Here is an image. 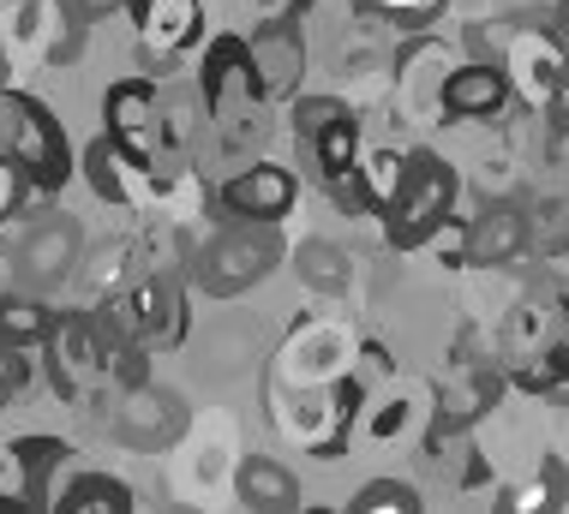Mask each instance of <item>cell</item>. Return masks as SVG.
Instances as JSON below:
<instances>
[{"instance_id":"18","label":"cell","mask_w":569,"mask_h":514,"mask_svg":"<svg viewBox=\"0 0 569 514\" xmlns=\"http://www.w3.org/2000/svg\"><path fill=\"white\" fill-rule=\"evenodd\" d=\"M132 275H144V270H138V240H132V233H114V240H102L90 258H79L72 282H79L90 300H109L114 288L132 282Z\"/></svg>"},{"instance_id":"26","label":"cell","mask_w":569,"mask_h":514,"mask_svg":"<svg viewBox=\"0 0 569 514\" xmlns=\"http://www.w3.org/2000/svg\"><path fill=\"white\" fill-rule=\"evenodd\" d=\"M295 270H300V275H306V282H312V288L336 293V288L348 282V252H342V245H330V240H312V245H300Z\"/></svg>"},{"instance_id":"20","label":"cell","mask_w":569,"mask_h":514,"mask_svg":"<svg viewBox=\"0 0 569 514\" xmlns=\"http://www.w3.org/2000/svg\"><path fill=\"white\" fill-rule=\"evenodd\" d=\"M306 150H312V168L325 174V185L348 180V174H353V162H360V120H353V114L325 120V127L306 138Z\"/></svg>"},{"instance_id":"34","label":"cell","mask_w":569,"mask_h":514,"mask_svg":"<svg viewBox=\"0 0 569 514\" xmlns=\"http://www.w3.org/2000/svg\"><path fill=\"white\" fill-rule=\"evenodd\" d=\"M546 162L558 168V174H569V120H551L546 127Z\"/></svg>"},{"instance_id":"3","label":"cell","mask_w":569,"mask_h":514,"mask_svg":"<svg viewBox=\"0 0 569 514\" xmlns=\"http://www.w3.org/2000/svg\"><path fill=\"white\" fill-rule=\"evenodd\" d=\"M97 318L109 323L132 347H180L187 341V300H180V275H132L109 300H97Z\"/></svg>"},{"instance_id":"6","label":"cell","mask_w":569,"mask_h":514,"mask_svg":"<svg viewBox=\"0 0 569 514\" xmlns=\"http://www.w3.org/2000/svg\"><path fill=\"white\" fill-rule=\"evenodd\" d=\"M7 155L24 168L30 192L54 198L60 185L72 180V144H67V127H60V114L42 97H30V90H12L7 84Z\"/></svg>"},{"instance_id":"29","label":"cell","mask_w":569,"mask_h":514,"mask_svg":"<svg viewBox=\"0 0 569 514\" xmlns=\"http://www.w3.org/2000/svg\"><path fill=\"white\" fill-rule=\"evenodd\" d=\"M426 245L443 258V270H468V222H456V210L426 233Z\"/></svg>"},{"instance_id":"11","label":"cell","mask_w":569,"mask_h":514,"mask_svg":"<svg viewBox=\"0 0 569 514\" xmlns=\"http://www.w3.org/2000/svg\"><path fill=\"white\" fill-rule=\"evenodd\" d=\"M132 12H138V60L150 72L174 67L198 42V30H204V7L198 0H132Z\"/></svg>"},{"instance_id":"17","label":"cell","mask_w":569,"mask_h":514,"mask_svg":"<svg viewBox=\"0 0 569 514\" xmlns=\"http://www.w3.org/2000/svg\"><path fill=\"white\" fill-rule=\"evenodd\" d=\"M7 461L19 466V478H24V485H19L24 503L42 508V503H49V478L72 461V443L67 437H12L7 443Z\"/></svg>"},{"instance_id":"21","label":"cell","mask_w":569,"mask_h":514,"mask_svg":"<svg viewBox=\"0 0 569 514\" xmlns=\"http://www.w3.org/2000/svg\"><path fill=\"white\" fill-rule=\"evenodd\" d=\"M49 330H54V311L42 293H24V288L0 293V341L7 347H42Z\"/></svg>"},{"instance_id":"33","label":"cell","mask_w":569,"mask_h":514,"mask_svg":"<svg viewBox=\"0 0 569 514\" xmlns=\"http://www.w3.org/2000/svg\"><path fill=\"white\" fill-rule=\"evenodd\" d=\"M120 7H132V0H60V12H67V24H79V30L102 24V19H114Z\"/></svg>"},{"instance_id":"4","label":"cell","mask_w":569,"mask_h":514,"mask_svg":"<svg viewBox=\"0 0 569 514\" xmlns=\"http://www.w3.org/2000/svg\"><path fill=\"white\" fill-rule=\"evenodd\" d=\"M456 192H461V174L443 162V155L408 150L402 192L390 198V210H383V240H390V252H420L426 233L456 210Z\"/></svg>"},{"instance_id":"15","label":"cell","mask_w":569,"mask_h":514,"mask_svg":"<svg viewBox=\"0 0 569 514\" xmlns=\"http://www.w3.org/2000/svg\"><path fill=\"white\" fill-rule=\"evenodd\" d=\"M234 97H258L252 84V67H246V42L240 37H217L198 60V102H204V114L228 127V114H234ZM264 102V97H258Z\"/></svg>"},{"instance_id":"7","label":"cell","mask_w":569,"mask_h":514,"mask_svg":"<svg viewBox=\"0 0 569 514\" xmlns=\"http://www.w3.org/2000/svg\"><path fill=\"white\" fill-rule=\"evenodd\" d=\"M498 30V67L510 78V90H521V102L546 108V97L558 90V78L569 67V42L558 37V24H491Z\"/></svg>"},{"instance_id":"38","label":"cell","mask_w":569,"mask_h":514,"mask_svg":"<svg viewBox=\"0 0 569 514\" xmlns=\"http://www.w3.org/2000/svg\"><path fill=\"white\" fill-rule=\"evenodd\" d=\"M7 12H12V0H0V19H7Z\"/></svg>"},{"instance_id":"5","label":"cell","mask_w":569,"mask_h":514,"mask_svg":"<svg viewBox=\"0 0 569 514\" xmlns=\"http://www.w3.org/2000/svg\"><path fill=\"white\" fill-rule=\"evenodd\" d=\"M282 263V240H276V222H234L204 252L192 258V282L210 293V300H240L246 288H258L264 275Z\"/></svg>"},{"instance_id":"30","label":"cell","mask_w":569,"mask_h":514,"mask_svg":"<svg viewBox=\"0 0 569 514\" xmlns=\"http://www.w3.org/2000/svg\"><path fill=\"white\" fill-rule=\"evenodd\" d=\"M24 198H30V180H24V168L12 162L7 150H0V228H7L12 215L24 210Z\"/></svg>"},{"instance_id":"23","label":"cell","mask_w":569,"mask_h":514,"mask_svg":"<svg viewBox=\"0 0 569 514\" xmlns=\"http://www.w3.org/2000/svg\"><path fill=\"white\" fill-rule=\"evenodd\" d=\"M402 174H408V155L402 150H372L353 162V185H360V210L366 215H383L390 198L402 192Z\"/></svg>"},{"instance_id":"36","label":"cell","mask_w":569,"mask_h":514,"mask_svg":"<svg viewBox=\"0 0 569 514\" xmlns=\"http://www.w3.org/2000/svg\"><path fill=\"white\" fill-rule=\"evenodd\" d=\"M551 24H558V37L569 42V0H558V12H551Z\"/></svg>"},{"instance_id":"1","label":"cell","mask_w":569,"mask_h":514,"mask_svg":"<svg viewBox=\"0 0 569 514\" xmlns=\"http://www.w3.org/2000/svg\"><path fill=\"white\" fill-rule=\"evenodd\" d=\"M102 132H109L132 162H144L150 174H174L168 162L187 144L174 108H168V97L150 78H120V84L102 90Z\"/></svg>"},{"instance_id":"35","label":"cell","mask_w":569,"mask_h":514,"mask_svg":"<svg viewBox=\"0 0 569 514\" xmlns=\"http://www.w3.org/2000/svg\"><path fill=\"white\" fill-rule=\"evenodd\" d=\"M546 114H551V120H569V67H563V78H558V90L546 97Z\"/></svg>"},{"instance_id":"28","label":"cell","mask_w":569,"mask_h":514,"mask_svg":"<svg viewBox=\"0 0 569 514\" xmlns=\"http://www.w3.org/2000/svg\"><path fill=\"white\" fill-rule=\"evenodd\" d=\"M353 514H413L420 508V491L402 485V478H372V485L353 491Z\"/></svg>"},{"instance_id":"24","label":"cell","mask_w":569,"mask_h":514,"mask_svg":"<svg viewBox=\"0 0 569 514\" xmlns=\"http://www.w3.org/2000/svg\"><path fill=\"white\" fill-rule=\"evenodd\" d=\"M528 233H533V252H546V258L569 252V185L546 192L540 204L528 210Z\"/></svg>"},{"instance_id":"10","label":"cell","mask_w":569,"mask_h":514,"mask_svg":"<svg viewBox=\"0 0 569 514\" xmlns=\"http://www.w3.org/2000/svg\"><path fill=\"white\" fill-rule=\"evenodd\" d=\"M109 431L127 449H168L187 431V401L168 395L157 383H138V389H120L109 401Z\"/></svg>"},{"instance_id":"8","label":"cell","mask_w":569,"mask_h":514,"mask_svg":"<svg viewBox=\"0 0 569 514\" xmlns=\"http://www.w3.org/2000/svg\"><path fill=\"white\" fill-rule=\"evenodd\" d=\"M79 258H84L79 222H72V215H42V222L19 240V252H12V275H19L24 293H54V288L72 282Z\"/></svg>"},{"instance_id":"22","label":"cell","mask_w":569,"mask_h":514,"mask_svg":"<svg viewBox=\"0 0 569 514\" xmlns=\"http://www.w3.org/2000/svg\"><path fill=\"white\" fill-rule=\"evenodd\" d=\"M60 514H127L132 508V491L120 485L114 473H72L67 491L54 496Z\"/></svg>"},{"instance_id":"37","label":"cell","mask_w":569,"mask_h":514,"mask_svg":"<svg viewBox=\"0 0 569 514\" xmlns=\"http://www.w3.org/2000/svg\"><path fill=\"white\" fill-rule=\"evenodd\" d=\"M7 120L12 114H7V90H0V144H7Z\"/></svg>"},{"instance_id":"9","label":"cell","mask_w":569,"mask_h":514,"mask_svg":"<svg viewBox=\"0 0 569 514\" xmlns=\"http://www.w3.org/2000/svg\"><path fill=\"white\" fill-rule=\"evenodd\" d=\"M246 67H252V84L264 102H295L300 78H306V37L300 19L282 12V19H264L246 37Z\"/></svg>"},{"instance_id":"13","label":"cell","mask_w":569,"mask_h":514,"mask_svg":"<svg viewBox=\"0 0 569 514\" xmlns=\"http://www.w3.org/2000/svg\"><path fill=\"white\" fill-rule=\"evenodd\" d=\"M84 185L102 198V204H114V210H144V204H157L162 174H150L144 162H132V155L102 132L97 144L84 150Z\"/></svg>"},{"instance_id":"19","label":"cell","mask_w":569,"mask_h":514,"mask_svg":"<svg viewBox=\"0 0 569 514\" xmlns=\"http://www.w3.org/2000/svg\"><path fill=\"white\" fill-rule=\"evenodd\" d=\"M234 491H240V503L246 508H300V478L288 473L282 461H270V455H246L240 461V473H234Z\"/></svg>"},{"instance_id":"16","label":"cell","mask_w":569,"mask_h":514,"mask_svg":"<svg viewBox=\"0 0 569 514\" xmlns=\"http://www.w3.org/2000/svg\"><path fill=\"white\" fill-rule=\"evenodd\" d=\"M533 252V233H528V210L521 204H486L468 222V263H516Z\"/></svg>"},{"instance_id":"12","label":"cell","mask_w":569,"mask_h":514,"mask_svg":"<svg viewBox=\"0 0 569 514\" xmlns=\"http://www.w3.org/2000/svg\"><path fill=\"white\" fill-rule=\"evenodd\" d=\"M295 198H300L295 168L252 162V168H240V174L222 185L217 204H222V215H234V222H282V215L295 210Z\"/></svg>"},{"instance_id":"31","label":"cell","mask_w":569,"mask_h":514,"mask_svg":"<svg viewBox=\"0 0 569 514\" xmlns=\"http://www.w3.org/2000/svg\"><path fill=\"white\" fill-rule=\"evenodd\" d=\"M30 377H37L30 347H7V341H0V401H12L19 389H30Z\"/></svg>"},{"instance_id":"2","label":"cell","mask_w":569,"mask_h":514,"mask_svg":"<svg viewBox=\"0 0 569 514\" xmlns=\"http://www.w3.org/2000/svg\"><path fill=\"white\" fill-rule=\"evenodd\" d=\"M503 371L528 389L569 407V300L558 305H521L503 330Z\"/></svg>"},{"instance_id":"32","label":"cell","mask_w":569,"mask_h":514,"mask_svg":"<svg viewBox=\"0 0 569 514\" xmlns=\"http://www.w3.org/2000/svg\"><path fill=\"white\" fill-rule=\"evenodd\" d=\"M336 114H348V102H336V97H295V132L300 138H312L318 127H325V120H336Z\"/></svg>"},{"instance_id":"14","label":"cell","mask_w":569,"mask_h":514,"mask_svg":"<svg viewBox=\"0 0 569 514\" xmlns=\"http://www.w3.org/2000/svg\"><path fill=\"white\" fill-rule=\"evenodd\" d=\"M510 78H503L498 60H461V67L443 72V84H438V108H443V120H491V114H503L510 108Z\"/></svg>"},{"instance_id":"27","label":"cell","mask_w":569,"mask_h":514,"mask_svg":"<svg viewBox=\"0 0 569 514\" xmlns=\"http://www.w3.org/2000/svg\"><path fill=\"white\" fill-rule=\"evenodd\" d=\"M450 0H360L366 19H383V30H426Z\"/></svg>"},{"instance_id":"25","label":"cell","mask_w":569,"mask_h":514,"mask_svg":"<svg viewBox=\"0 0 569 514\" xmlns=\"http://www.w3.org/2000/svg\"><path fill=\"white\" fill-rule=\"evenodd\" d=\"M498 503H503V508H563V503H569V473H563V461L546 455V461H540V485L503 491Z\"/></svg>"}]
</instances>
